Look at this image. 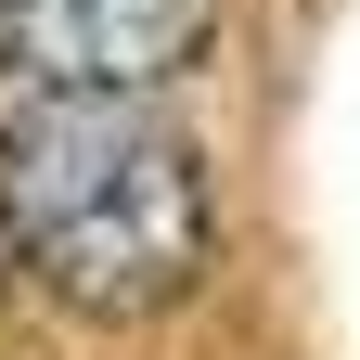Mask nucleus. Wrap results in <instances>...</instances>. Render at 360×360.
I'll return each mask as SVG.
<instances>
[{
    "label": "nucleus",
    "instance_id": "obj_2",
    "mask_svg": "<svg viewBox=\"0 0 360 360\" xmlns=\"http://www.w3.org/2000/svg\"><path fill=\"white\" fill-rule=\"evenodd\" d=\"M219 39V0H0V65L26 90H167Z\"/></svg>",
    "mask_w": 360,
    "mask_h": 360
},
{
    "label": "nucleus",
    "instance_id": "obj_3",
    "mask_svg": "<svg viewBox=\"0 0 360 360\" xmlns=\"http://www.w3.org/2000/svg\"><path fill=\"white\" fill-rule=\"evenodd\" d=\"M0 270H13V257H0Z\"/></svg>",
    "mask_w": 360,
    "mask_h": 360
},
{
    "label": "nucleus",
    "instance_id": "obj_1",
    "mask_svg": "<svg viewBox=\"0 0 360 360\" xmlns=\"http://www.w3.org/2000/svg\"><path fill=\"white\" fill-rule=\"evenodd\" d=\"M0 257L65 322L142 335L206 296L219 180L155 90H26L0 116Z\"/></svg>",
    "mask_w": 360,
    "mask_h": 360
}]
</instances>
